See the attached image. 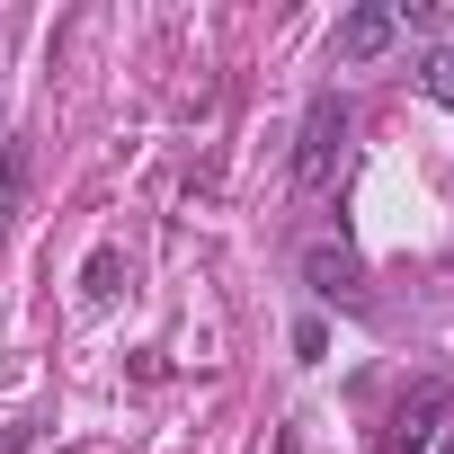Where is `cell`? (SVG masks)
Returning <instances> with one entry per match:
<instances>
[{"mask_svg": "<svg viewBox=\"0 0 454 454\" xmlns=\"http://www.w3.org/2000/svg\"><path fill=\"white\" fill-rule=\"evenodd\" d=\"M348 98L339 90H312V107H303V134H294V187H330V169H339V152H348Z\"/></svg>", "mask_w": 454, "mask_h": 454, "instance_id": "1", "label": "cell"}, {"mask_svg": "<svg viewBox=\"0 0 454 454\" xmlns=\"http://www.w3.org/2000/svg\"><path fill=\"white\" fill-rule=\"evenodd\" d=\"M303 286H312V303H339V312H365L374 294H365V259L348 250V241H303Z\"/></svg>", "mask_w": 454, "mask_h": 454, "instance_id": "2", "label": "cell"}, {"mask_svg": "<svg viewBox=\"0 0 454 454\" xmlns=\"http://www.w3.org/2000/svg\"><path fill=\"white\" fill-rule=\"evenodd\" d=\"M392 36H401L392 0H365V10H348V19H339L330 54H339V63H374V54H392Z\"/></svg>", "mask_w": 454, "mask_h": 454, "instance_id": "3", "label": "cell"}, {"mask_svg": "<svg viewBox=\"0 0 454 454\" xmlns=\"http://www.w3.org/2000/svg\"><path fill=\"white\" fill-rule=\"evenodd\" d=\"M454 410V392L445 383H419V401H401L392 410V427H383V454H427V436H436V419Z\"/></svg>", "mask_w": 454, "mask_h": 454, "instance_id": "4", "label": "cell"}, {"mask_svg": "<svg viewBox=\"0 0 454 454\" xmlns=\"http://www.w3.org/2000/svg\"><path fill=\"white\" fill-rule=\"evenodd\" d=\"M419 90H427L436 107H454V45H427V63H419Z\"/></svg>", "mask_w": 454, "mask_h": 454, "instance_id": "5", "label": "cell"}, {"mask_svg": "<svg viewBox=\"0 0 454 454\" xmlns=\"http://www.w3.org/2000/svg\"><path fill=\"white\" fill-rule=\"evenodd\" d=\"M116 277H125V259H116V250H98V259L81 268V294H90V303H107V294H116Z\"/></svg>", "mask_w": 454, "mask_h": 454, "instance_id": "6", "label": "cell"}, {"mask_svg": "<svg viewBox=\"0 0 454 454\" xmlns=\"http://www.w3.org/2000/svg\"><path fill=\"white\" fill-rule=\"evenodd\" d=\"M10 214H19V143H0V232H10Z\"/></svg>", "mask_w": 454, "mask_h": 454, "instance_id": "7", "label": "cell"}, {"mask_svg": "<svg viewBox=\"0 0 454 454\" xmlns=\"http://www.w3.org/2000/svg\"><path fill=\"white\" fill-rule=\"evenodd\" d=\"M321 348H330V330H321V321H294V356H303V365H312V356H321Z\"/></svg>", "mask_w": 454, "mask_h": 454, "instance_id": "8", "label": "cell"}, {"mask_svg": "<svg viewBox=\"0 0 454 454\" xmlns=\"http://www.w3.org/2000/svg\"><path fill=\"white\" fill-rule=\"evenodd\" d=\"M27 445H36V419H19L10 436H0V454H27Z\"/></svg>", "mask_w": 454, "mask_h": 454, "instance_id": "9", "label": "cell"}, {"mask_svg": "<svg viewBox=\"0 0 454 454\" xmlns=\"http://www.w3.org/2000/svg\"><path fill=\"white\" fill-rule=\"evenodd\" d=\"M0 125H10V116H0Z\"/></svg>", "mask_w": 454, "mask_h": 454, "instance_id": "10", "label": "cell"}, {"mask_svg": "<svg viewBox=\"0 0 454 454\" xmlns=\"http://www.w3.org/2000/svg\"><path fill=\"white\" fill-rule=\"evenodd\" d=\"M445 454H454V445H445Z\"/></svg>", "mask_w": 454, "mask_h": 454, "instance_id": "11", "label": "cell"}]
</instances>
